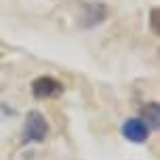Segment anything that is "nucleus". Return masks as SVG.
Listing matches in <instances>:
<instances>
[{
    "mask_svg": "<svg viewBox=\"0 0 160 160\" xmlns=\"http://www.w3.org/2000/svg\"><path fill=\"white\" fill-rule=\"evenodd\" d=\"M23 143H42L48 135V122L44 118V114L38 110H30L23 122Z\"/></svg>",
    "mask_w": 160,
    "mask_h": 160,
    "instance_id": "nucleus-1",
    "label": "nucleus"
},
{
    "mask_svg": "<svg viewBox=\"0 0 160 160\" xmlns=\"http://www.w3.org/2000/svg\"><path fill=\"white\" fill-rule=\"evenodd\" d=\"M63 93V84L53 76H38L32 82V95L36 99H51Z\"/></svg>",
    "mask_w": 160,
    "mask_h": 160,
    "instance_id": "nucleus-2",
    "label": "nucleus"
},
{
    "mask_svg": "<svg viewBox=\"0 0 160 160\" xmlns=\"http://www.w3.org/2000/svg\"><path fill=\"white\" fill-rule=\"evenodd\" d=\"M122 135H124V139L133 141V143H143L150 137V128L141 118H128L122 124Z\"/></svg>",
    "mask_w": 160,
    "mask_h": 160,
    "instance_id": "nucleus-3",
    "label": "nucleus"
},
{
    "mask_svg": "<svg viewBox=\"0 0 160 160\" xmlns=\"http://www.w3.org/2000/svg\"><path fill=\"white\" fill-rule=\"evenodd\" d=\"M141 120H143L150 131H158L160 127V105L156 101H148L141 110Z\"/></svg>",
    "mask_w": 160,
    "mask_h": 160,
    "instance_id": "nucleus-4",
    "label": "nucleus"
},
{
    "mask_svg": "<svg viewBox=\"0 0 160 160\" xmlns=\"http://www.w3.org/2000/svg\"><path fill=\"white\" fill-rule=\"evenodd\" d=\"M158 21H160V11L154 7L152 11H150V25H152V34H156V36L160 34V25H158Z\"/></svg>",
    "mask_w": 160,
    "mask_h": 160,
    "instance_id": "nucleus-5",
    "label": "nucleus"
}]
</instances>
